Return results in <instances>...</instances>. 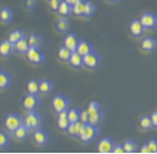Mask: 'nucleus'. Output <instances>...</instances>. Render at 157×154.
<instances>
[{
	"label": "nucleus",
	"mask_w": 157,
	"mask_h": 154,
	"mask_svg": "<svg viewBox=\"0 0 157 154\" xmlns=\"http://www.w3.org/2000/svg\"><path fill=\"white\" fill-rule=\"evenodd\" d=\"M41 124H42V117L35 110L29 111L27 115L24 117V125L27 127V129H29V132L39 129Z\"/></svg>",
	"instance_id": "obj_1"
},
{
	"label": "nucleus",
	"mask_w": 157,
	"mask_h": 154,
	"mask_svg": "<svg viewBox=\"0 0 157 154\" xmlns=\"http://www.w3.org/2000/svg\"><path fill=\"white\" fill-rule=\"evenodd\" d=\"M100 135V130H98V127L94 125H90V124H85V127H84V130H82V135L79 137V140L82 142H85V143H89V142H93Z\"/></svg>",
	"instance_id": "obj_2"
},
{
	"label": "nucleus",
	"mask_w": 157,
	"mask_h": 154,
	"mask_svg": "<svg viewBox=\"0 0 157 154\" xmlns=\"http://www.w3.org/2000/svg\"><path fill=\"white\" fill-rule=\"evenodd\" d=\"M25 56H26V59L29 62L35 65L42 64L43 61H44V59H45V54L42 51L41 47H29V49L27 50Z\"/></svg>",
	"instance_id": "obj_3"
},
{
	"label": "nucleus",
	"mask_w": 157,
	"mask_h": 154,
	"mask_svg": "<svg viewBox=\"0 0 157 154\" xmlns=\"http://www.w3.org/2000/svg\"><path fill=\"white\" fill-rule=\"evenodd\" d=\"M24 124V118L19 113H9L5 118V127L8 132H15Z\"/></svg>",
	"instance_id": "obj_4"
},
{
	"label": "nucleus",
	"mask_w": 157,
	"mask_h": 154,
	"mask_svg": "<svg viewBox=\"0 0 157 154\" xmlns=\"http://www.w3.org/2000/svg\"><path fill=\"white\" fill-rule=\"evenodd\" d=\"M69 103H70V101H69L68 97H66L64 94H58L52 99V108L57 113L69 110Z\"/></svg>",
	"instance_id": "obj_5"
},
{
	"label": "nucleus",
	"mask_w": 157,
	"mask_h": 154,
	"mask_svg": "<svg viewBox=\"0 0 157 154\" xmlns=\"http://www.w3.org/2000/svg\"><path fill=\"white\" fill-rule=\"evenodd\" d=\"M40 103H41V100L37 97V94L27 93L21 99V107H23V109L27 110V111L35 110L36 108L40 105Z\"/></svg>",
	"instance_id": "obj_6"
},
{
	"label": "nucleus",
	"mask_w": 157,
	"mask_h": 154,
	"mask_svg": "<svg viewBox=\"0 0 157 154\" xmlns=\"http://www.w3.org/2000/svg\"><path fill=\"white\" fill-rule=\"evenodd\" d=\"M82 60H84V66H86L89 69H95L102 62V59L95 51H92L89 53L82 56Z\"/></svg>",
	"instance_id": "obj_7"
},
{
	"label": "nucleus",
	"mask_w": 157,
	"mask_h": 154,
	"mask_svg": "<svg viewBox=\"0 0 157 154\" xmlns=\"http://www.w3.org/2000/svg\"><path fill=\"white\" fill-rule=\"evenodd\" d=\"M115 145H117L115 142L110 137L103 138L97 145V152L98 153H113Z\"/></svg>",
	"instance_id": "obj_8"
},
{
	"label": "nucleus",
	"mask_w": 157,
	"mask_h": 154,
	"mask_svg": "<svg viewBox=\"0 0 157 154\" xmlns=\"http://www.w3.org/2000/svg\"><path fill=\"white\" fill-rule=\"evenodd\" d=\"M49 140H50V136H49V133L44 129H36L34 132V135H33V140L34 143L40 145V146H43V145H47L49 143Z\"/></svg>",
	"instance_id": "obj_9"
},
{
	"label": "nucleus",
	"mask_w": 157,
	"mask_h": 154,
	"mask_svg": "<svg viewBox=\"0 0 157 154\" xmlns=\"http://www.w3.org/2000/svg\"><path fill=\"white\" fill-rule=\"evenodd\" d=\"M140 21L146 30L154 29L155 26H157V16L153 13H145L141 16Z\"/></svg>",
	"instance_id": "obj_10"
},
{
	"label": "nucleus",
	"mask_w": 157,
	"mask_h": 154,
	"mask_svg": "<svg viewBox=\"0 0 157 154\" xmlns=\"http://www.w3.org/2000/svg\"><path fill=\"white\" fill-rule=\"evenodd\" d=\"M78 43H79V39L77 38L76 33H70V34H68L63 40V45L67 47L68 49H70L72 52H74V51H77Z\"/></svg>",
	"instance_id": "obj_11"
},
{
	"label": "nucleus",
	"mask_w": 157,
	"mask_h": 154,
	"mask_svg": "<svg viewBox=\"0 0 157 154\" xmlns=\"http://www.w3.org/2000/svg\"><path fill=\"white\" fill-rule=\"evenodd\" d=\"M71 122L68 119V110L66 111H61L58 113V119H57V125L60 130H67Z\"/></svg>",
	"instance_id": "obj_12"
},
{
	"label": "nucleus",
	"mask_w": 157,
	"mask_h": 154,
	"mask_svg": "<svg viewBox=\"0 0 157 154\" xmlns=\"http://www.w3.org/2000/svg\"><path fill=\"white\" fill-rule=\"evenodd\" d=\"M15 51V44L11 43L9 40H4L0 44V54L2 57H9Z\"/></svg>",
	"instance_id": "obj_13"
},
{
	"label": "nucleus",
	"mask_w": 157,
	"mask_h": 154,
	"mask_svg": "<svg viewBox=\"0 0 157 154\" xmlns=\"http://www.w3.org/2000/svg\"><path fill=\"white\" fill-rule=\"evenodd\" d=\"M129 30H130V33H131L133 36H140L145 31V27H144L143 23L140 19H135L130 23V26H129Z\"/></svg>",
	"instance_id": "obj_14"
},
{
	"label": "nucleus",
	"mask_w": 157,
	"mask_h": 154,
	"mask_svg": "<svg viewBox=\"0 0 157 154\" xmlns=\"http://www.w3.org/2000/svg\"><path fill=\"white\" fill-rule=\"evenodd\" d=\"M11 81H13V77H11L10 74L4 70L2 68L0 69V89L5 90V89L9 87L11 84Z\"/></svg>",
	"instance_id": "obj_15"
},
{
	"label": "nucleus",
	"mask_w": 157,
	"mask_h": 154,
	"mask_svg": "<svg viewBox=\"0 0 157 154\" xmlns=\"http://www.w3.org/2000/svg\"><path fill=\"white\" fill-rule=\"evenodd\" d=\"M92 51H94L93 45H92L88 41L82 40V39H79L78 47H77V52H79L82 56H85V54L89 53V52H92Z\"/></svg>",
	"instance_id": "obj_16"
},
{
	"label": "nucleus",
	"mask_w": 157,
	"mask_h": 154,
	"mask_svg": "<svg viewBox=\"0 0 157 154\" xmlns=\"http://www.w3.org/2000/svg\"><path fill=\"white\" fill-rule=\"evenodd\" d=\"M157 48V41L154 38H146L141 42V49L146 52H151Z\"/></svg>",
	"instance_id": "obj_17"
},
{
	"label": "nucleus",
	"mask_w": 157,
	"mask_h": 154,
	"mask_svg": "<svg viewBox=\"0 0 157 154\" xmlns=\"http://www.w3.org/2000/svg\"><path fill=\"white\" fill-rule=\"evenodd\" d=\"M70 26H71L70 22L66 17H61L56 23V29L59 33H67L70 30Z\"/></svg>",
	"instance_id": "obj_18"
},
{
	"label": "nucleus",
	"mask_w": 157,
	"mask_h": 154,
	"mask_svg": "<svg viewBox=\"0 0 157 154\" xmlns=\"http://www.w3.org/2000/svg\"><path fill=\"white\" fill-rule=\"evenodd\" d=\"M29 49V40H27V36H24L17 43H15V51L18 52V53H26Z\"/></svg>",
	"instance_id": "obj_19"
},
{
	"label": "nucleus",
	"mask_w": 157,
	"mask_h": 154,
	"mask_svg": "<svg viewBox=\"0 0 157 154\" xmlns=\"http://www.w3.org/2000/svg\"><path fill=\"white\" fill-rule=\"evenodd\" d=\"M69 64L74 68H80L84 65V60H82V56L77 51H74L71 54V57L69 59Z\"/></svg>",
	"instance_id": "obj_20"
},
{
	"label": "nucleus",
	"mask_w": 157,
	"mask_h": 154,
	"mask_svg": "<svg viewBox=\"0 0 157 154\" xmlns=\"http://www.w3.org/2000/svg\"><path fill=\"white\" fill-rule=\"evenodd\" d=\"M14 18V11L9 7H4L0 10V19L2 23H9Z\"/></svg>",
	"instance_id": "obj_21"
},
{
	"label": "nucleus",
	"mask_w": 157,
	"mask_h": 154,
	"mask_svg": "<svg viewBox=\"0 0 157 154\" xmlns=\"http://www.w3.org/2000/svg\"><path fill=\"white\" fill-rule=\"evenodd\" d=\"M26 89H27V93L31 94H39L40 93V81L33 78L29 79L27 85H26Z\"/></svg>",
	"instance_id": "obj_22"
},
{
	"label": "nucleus",
	"mask_w": 157,
	"mask_h": 154,
	"mask_svg": "<svg viewBox=\"0 0 157 154\" xmlns=\"http://www.w3.org/2000/svg\"><path fill=\"white\" fill-rule=\"evenodd\" d=\"M71 54H72V51L70 49H68L67 47H64V45L59 48V50H58V57L62 61H69Z\"/></svg>",
	"instance_id": "obj_23"
},
{
	"label": "nucleus",
	"mask_w": 157,
	"mask_h": 154,
	"mask_svg": "<svg viewBox=\"0 0 157 154\" xmlns=\"http://www.w3.org/2000/svg\"><path fill=\"white\" fill-rule=\"evenodd\" d=\"M53 89V83L48 79H43L40 81V93L42 94H48L50 93Z\"/></svg>",
	"instance_id": "obj_24"
},
{
	"label": "nucleus",
	"mask_w": 157,
	"mask_h": 154,
	"mask_svg": "<svg viewBox=\"0 0 157 154\" xmlns=\"http://www.w3.org/2000/svg\"><path fill=\"white\" fill-rule=\"evenodd\" d=\"M58 13L60 15H62V16H67L70 13H72V6L70 4H68L67 1L62 0L59 8H58Z\"/></svg>",
	"instance_id": "obj_25"
},
{
	"label": "nucleus",
	"mask_w": 157,
	"mask_h": 154,
	"mask_svg": "<svg viewBox=\"0 0 157 154\" xmlns=\"http://www.w3.org/2000/svg\"><path fill=\"white\" fill-rule=\"evenodd\" d=\"M102 118H103V111H102V110H98V111H96V112H93V113H90V115H89L88 124L94 125V126H97L98 125V122L102 120Z\"/></svg>",
	"instance_id": "obj_26"
},
{
	"label": "nucleus",
	"mask_w": 157,
	"mask_h": 154,
	"mask_svg": "<svg viewBox=\"0 0 157 154\" xmlns=\"http://www.w3.org/2000/svg\"><path fill=\"white\" fill-rule=\"evenodd\" d=\"M27 40H29V47H41L43 43V39L37 34H29L27 36Z\"/></svg>",
	"instance_id": "obj_27"
},
{
	"label": "nucleus",
	"mask_w": 157,
	"mask_h": 154,
	"mask_svg": "<svg viewBox=\"0 0 157 154\" xmlns=\"http://www.w3.org/2000/svg\"><path fill=\"white\" fill-rule=\"evenodd\" d=\"M29 129H27V127H26L24 124L21 126V127H18L16 130H15L14 133H15V136H16V138L19 140H25L26 136H27V134H29Z\"/></svg>",
	"instance_id": "obj_28"
},
{
	"label": "nucleus",
	"mask_w": 157,
	"mask_h": 154,
	"mask_svg": "<svg viewBox=\"0 0 157 154\" xmlns=\"http://www.w3.org/2000/svg\"><path fill=\"white\" fill-rule=\"evenodd\" d=\"M25 36V34H24V32L21 31V30H15V31H13V32L9 34V36H8V40L10 41L11 43H17L19 40H21Z\"/></svg>",
	"instance_id": "obj_29"
},
{
	"label": "nucleus",
	"mask_w": 157,
	"mask_h": 154,
	"mask_svg": "<svg viewBox=\"0 0 157 154\" xmlns=\"http://www.w3.org/2000/svg\"><path fill=\"white\" fill-rule=\"evenodd\" d=\"M80 113H82V110H79L77 108L68 110V119L70 120V122L79 121L80 120Z\"/></svg>",
	"instance_id": "obj_30"
},
{
	"label": "nucleus",
	"mask_w": 157,
	"mask_h": 154,
	"mask_svg": "<svg viewBox=\"0 0 157 154\" xmlns=\"http://www.w3.org/2000/svg\"><path fill=\"white\" fill-rule=\"evenodd\" d=\"M84 9H85V1L80 0L72 6V14L76 16H84Z\"/></svg>",
	"instance_id": "obj_31"
},
{
	"label": "nucleus",
	"mask_w": 157,
	"mask_h": 154,
	"mask_svg": "<svg viewBox=\"0 0 157 154\" xmlns=\"http://www.w3.org/2000/svg\"><path fill=\"white\" fill-rule=\"evenodd\" d=\"M96 11V7L90 1H85V9H84V16L85 17H92Z\"/></svg>",
	"instance_id": "obj_32"
},
{
	"label": "nucleus",
	"mask_w": 157,
	"mask_h": 154,
	"mask_svg": "<svg viewBox=\"0 0 157 154\" xmlns=\"http://www.w3.org/2000/svg\"><path fill=\"white\" fill-rule=\"evenodd\" d=\"M140 127H141V129H144V130H148V129H150L151 127H154L150 116H143V117L140 118Z\"/></svg>",
	"instance_id": "obj_33"
},
{
	"label": "nucleus",
	"mask_w": 157,
	"mask_h": 154,
	"mask_svg": "<svg viewBox=\"0 0 157 154\" xmlns=\"http://www.w3.org/2000/svg\"><path fill=\"white\" fill-rule=\"evenodd\" d=\"M123 147H124L125 153H133V152H136L137 143L135 142V140H125V142H124V144H123Z\"/></svg>",
	"instance_id": "obj_34"
},
{
	"label": "nucleus",
	"mask_w": 157,
	"mask_h": 154,
	"mask_svg": "<svg viewBox=\"0 0 157 154\" xmlns=\"http://www.w3.org/2000/svg\"><path fill=\"white\" fill-rule=\"evenodd\" d=\"M9 144H10V136L8 134L1 132L0 133V147L5 148V147L9 146Z\"/></svg>",
	"instance_id": "obj_35"
},
{
	"label": "nucleus",
	"mask_w": 157,
	"mask_h": 154,
	"mask_svg": "<svg viewBox=\"0 0 157 154\" xmlns=\"http://www.w3.org/2000/svg\"><path fill=\"white\" fill-rule=\"evenodd\" d=\"M74 126H75V137H80L82 135V130H84V127H85V124L82 121H77V122H74Z\"/></svg>",
	"instance_id": "obj_36"
},
{
	"label": "nucleus",
	"mask_w": 157,
	"mask_h": 154,
	"mask_svg": "<svg viewBox=\"0 0 157 154\" xmlns=\"http://www.w3.org/2000/svg\"><path fill=\"white\" fill-rule=\"evenodd\" d=\"M147 153H157V140H150L146 144Z\"/></svg>",
	"instance_id": "obj_37"
},
{
	"label": "nucleus",
	"mask_w": 157,
	"mask_h": 154,
	"mask_svg": "<svg viewBox=\"0 0 157 154\" xmlns=\"http://www.w3.org/2000/svg\"><path fill=\"white\" fill-rule=\"evenodd\" d=\"M98 110H101L100 109V103L98 102H90V103L88 104V107H87V111L89 112V115L90 113H93V112H96L98 111Z\"/></svg>",
	"instance_id": "obj_38"
},
{
	"label": "nucleus",
	"mask_w": 157,
	"mask_h": 154,
	"mask_svg": "<svg viewBox=\"0 0 157 154\" xmlns=\"http://www.w3.org/2000/svg\"><path fill=\"white\" fill-rule=\"evenodd\" d=\"M61 1H62V0H49L48 4H49V7H50L52 10L58 11V8H59V6H60Z\"/></svg>",
	"instance_id": "obj_39"
},
{
	"label": "nucleus",
	"mask_w": 157,
	"mask_h": 154,
	"mask_svg": "<svg viewBox=\"0 0 157 154\" xmlns=\"http://www.w3.org/2000/svg\"><path fill=\"white\" fill-rule=\"evenodd\" d=\"M89 119V112L86 110H82V113H80V121H82L84 124H87Z\"/></svg>",
	"instance_id": "obj_40"
},
{
	"label": "nucleus",
	"mask_w": 157,
	"mask_h": 154,
	"mask_svg": "<svg viewBox=\"0 0 157 154\" xmlns=\"http://www.w3.org/2000/svg\"><path fill=\"white\" fill-rule=\"evenodd\" d=\"M25 5L29 9H33L37 5V0H25Z\"/></svg>",
	"instance_id": "obj_41"
},
{
	"label": "nucleus",
	"mask_w": 157,
	"mask_h": 154,
	"mask_svg": "<svg viewBox=\"0 0 157 154\" xmlns=\"http://www.w3.org/2000/svg\"><path fill=\"white\" fill-rule=\"evenodd\" d=\"M113 153H118V154H121V153H125L124 152V147H123V144L122 145H115L114 150H113Z\"/></svg>",
	"instance_id": "obj_42"
},
{
	"label": "nucleus",
	"mask_w": 157,
	"mask_h": 154,
	"mask_svg": "<svg viewBox=\"0 0 157 154\" xmlns=\"http://www.w3.org/2000/svg\"><path fill=\"white\" fill-rule=\"evenodd\" d=\"M150 118H151V122H153L154 127H157V110L150 115Z\"/></svg>",
	"instance_id": "obj_43"
},
{
	"label": "nucleus",
	"mask_w": 157,
	"mask_h": 154,
	"mask_svg": "<svg viewBox=\"0 0 157 154\" xmlns=\"http://www.w3.org/2000/svg\"><path fill=\"white\" fill-rule=\"evenodd\" d=\"M68 134H70L71 136H74L75 137V126H74V122H71L70 125H69V127H68V129L66 130Z\"/></svg>",
	"instance_id": "obj_44"
},
{
	"label": "nucleus",
	"mask_w": 157,
	"mask_h": 154,
	"mask_svg": "<svg viewBox=\"0 0 157 154\" xmlns=\"http://www.w3.org/2000/svg\"><path fill=\"white\" fill-rule=\"evenodd\" d=\"M64 1H67L68 4H70L71 6H74L75 4H77L78 1H80V0H64Z\"/></svg>",
	"instance_id": "obj_45"
},
{
	"label": "nucleus",
	"mask_w": 157,
	"mask_h": 154,
	"mask_svg": "<svg viewBox=\"0 0 157 154\" xmlns=\"http://www.w3.org/2000/svg\"><path fill=\"white\" fill-rule=\"evenodd\" d=\"M140 153H147V146H146V144L144 145L143 147H141V150H140Z\"/></svg>",
	"instance_id": "obj_46"
},
{
	"label": "nucleus",
	"mask_w": 157,
	"mask_h": 154,
	"mask_svg": "<svg viewBox=\"0 0 157 154\" xmlns=\"http://www.w3.org/2000/svg\"><path fill=\"white\" fill-rule=\"evenodd\" d=\"M109 1H111V2H115V1H119V0H109Z\"/></svg>",
	"instance_id": "obj_47"
}]
</instances>
